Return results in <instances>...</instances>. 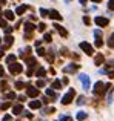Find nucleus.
Returning a JSON list of instances; mask_svg holds the SVG:
<instances>
[{
  "label": "nucleus",
  "instance_id": "f257e3e1",
  "mask_svg": "<svg viewBox=\"0 0 114 121\" xmlns=\"http://www.w3.org/2000/svg\"><path fill=\"white\" fill-rule=\"evenodd\" d=\"M113 86L111 84H103L102 81H97L96 84H94V94L96 95H103L108 89H111Z\"/></svg>",
  "mask_w": 114,
  "mask_h": 121
},
{
  "label": "nucleus",
  "instance_id": "f03ea898",
  "mask_svg": "<svg viewBox=\"0 0 114 121\" xmlns=\"http://www.w3.org/2000/svg\"><path fill=\"white\" fill-rule=\"evenodd\" d=\"M22 71H23V66H22L20 63H9V72H11L12 75L20 74Z\"/></svg>",
  "mask_w": 114,
  "mask_h": 121
},
{
  "label": "nucleus",
  "instance_id": "7ed1b4c3",
  "mask_svg": "<svg viewBox=\"0 0 114 121\" xmlns=\"http://www.w3.org/2000/svg\"><path fill=\"white\" fill-rule=\"evenodd\" d=\"M74 95H76V91H74V89H69L68 94L62 98V104H65V106H66V104H69L72 101V98H74Z\"/></svg>",
  "mask_w": 114,
  "mask_h": 121
},
{
  "label": "nucleus",
  "instance_id": "20e7f679",
  "mask_svg": "<svg viewBox=\"0 0 114 121\" xmlns=\"http://www.w3.org/2000/svg\"><path fill=\"white\" fill-rule=\"evenodd\" d=\"M80 49L83 51V52H86L88 55H93V54H94L93 46H91L90 43H86V41H82V43H80Z\"/></svg>",
  "mask_w": 114,
  "mask_h": 121
},
{
  "label": "nucleus",
  "instance_id": "39448f33",
  "mask_svg": "<svg viewBox=\"0 0 114 121\" xmlns=\"http://www.w3.org/2000/svg\"><path fill=\"white\" fill-rule=\"evenodd\" d=\"M96 23L99 25L100 28H106V26L109 25V20H108L106 17H102V15H97V17H96Z\"/></svg>",
  "mask_w": 114,
  "mask_h": 121
},
{
  "label": "nucleus",
  "instance_id": "423d86ee",
  "mask_svg": "<svg viewBox=\"0 0 114 121\" xmlns=\"http://www.w3.org/2000/svg\"><path fill=\"white\" fill-rule=\"evenodd\" d=\"M26 95H28V97H31V98H36L37 95H39V89L29 86V87H28V91H26Z\"/></svg>",
  "mask_w": 114,
  "mask_h": 121
},
{
  "label": "nucleus",
  "instance_id": "0eeeda50",
  "mask_svg": "<svg viewBox=\"0 0 114 121\" xmlns=\"http://www.w3.org/2000/svg\"><path fill=\"white\" fill-rule=\"evenodd\" d=\"M48 17H49V18H54V20H62V15H60L59 11H56V9L48 11Z\"/></svg>",
  "mask_w": 114,
  "mask_h": 121
},
{
  "label": "nucleus",
  "instance_id": "6e6552de",
  "mask_svg": "<svg viewBox=\"0 0 114 121\" xmlns=\"http://www.w3.org/2000/svg\"><path fill=\"white\" fill-rule=\"evenodd\" d=\"M79 78H80V81H82L85 89H90V78H88V75H80Z\"/></svg>",
  "mask_w": 114,
  "mask_h": 121
},
{
  "label": "nucleus",
  "instance_id": "1a4fd4ad",
  "mask_svg": "<svg viewBox=\"0 0 114 121\" xmlns=\"http://www.w3.org/2000/svg\"><path fill=\"white\" fill-rule=\"evenodd\" d=\"M12 41H14V39H12L9 34H6V37H5V46H3V49H8V48L11 46Z\"/></svg>",
  "mask_w": 114,
  "mask_h": 121
},
{
  "label": "nucleus",
  "instance_id": "9d476101",
  "mask_svg": "<svg viewBox=\"0 0 114 121\" xmlns=\"http://www.w3.org/2000/svg\"><path fill=\"white\" fill-rule=\"evenodd\" d=\"M79 69V65H71V66H65L63 72H76Z\"/></svg>",
  "mask_w": 114,
  "mask_h": 121
},
{
  "label": "nucleus",
  "instance_id": "9b49d317",
  "mask_svg": "<svg viewBox=\"0 0 114 121\" xmlns=\"http://www.w3.org/2000/svg\"><path fill=\"white\" fill-rule=\"evenodd\" d=\"M22 112H23V106H22V104H17V106L12 107V113H14V115H20Z\"/></svg>",
  "mask_w": 114,
  "mask_h": 121
},
{
  "label": "nucleus",
  "instance_id": "f8f14e48",
  "mask_svg": "<svg viewBox=\"0 0 114 121\" xmlns=\"http://www.w3.org/2000/svg\"><path fill=\"white\" fill-rule=\"evenodd\" d=\"M34 29H36V26H34L33 23H29V22L25 23V32H33Z\"/></svg>",
  "mask_w": 114,
  "mask_h": 121
},
{
  "label": "nucleus",
  "instance_id": "ddd939ff",
  "mask_svg": "<svg viewBox=\"0 0 114 121\" xmlns=\"http://www.w3.org/2000/svg\"><path fill=\"white\" fill-rule=\"evenodd\" d=\"M28 9V6L26 5H22V6H19L17 9H15V14L17 15H22V14H25V11Z\"/></svg>",
  "mask_w": 114,
  "mask_h": 121
},
{
  "label": "nucleus",
  "instance_id": "4468645a",
  "mask_svg": "<svg viewBox=\"0 0 114 121\" xmlns=\"http://www.w3.org/2000/svg\"><path fill=\"white\" fill-rule=\"evenodd\" d=\"M3 15H5V18H6V20H14V12H12V11H9V9L3 12Z\"/></svg>",
  "mask_w": 114,
  "mask_h": 121
},
{
  "label": "nucleus",
  "instance_id": "2eb2a0df",
  "mask_svg": "<svg viewBox=\"0 0 114 121\" xmlns=\"http://www.w3.org/2000/svg\"><path fill=\"white\" fill-rule=\"evenodd\" d=\"M54 28H56L57 31H59V34H60V35H63V37H66V35H68V32H66V31L63 29V28L60 26V25H54Z\"/></svg>",
  "mask_w": 114,
  "mask_h": 121
},
{
  "label": "nucleus",
  "instance_id": "dca6fc26",
  "mask_svg": "<svg viewBox=\"0 0 114 121\" xmlns=\"http://www.w3.org/2000/svg\"><path fill=\"white\" fill-rule=\"evenodd\" d=\"M40 106H42V103H40V101H31V103H29V107H31V109H40Z\"/></svg>",
  "mask_w": 114,
  "mask_h": 121
},
{
  "label": "nucleus",
  "instance_id": "f3484780",
  "mask_svg": "<svg viewBox=\"0 0 114 121\" xmlns=\"http://www.w3.org/2000/svg\"><path fill=\"white\" fill-rule=\"evenodd\" d=\"M94 61H96V65L99 66V65H102V63L105 61V58H103V55H97V57H96V60H94Z\"/></svg>",
  "mask_w": 114,
  "mask_h": 121
},
{
  "label": "nucleus",
  "instance_id": "a211bd4d",
  "mask_svg": "<svg viewBox=\"0 0 114 121\" xmlns=\"http://www.w3.org/2000/svg\"><path fill=\"white\" fill-rule=\"evenodd\" d=\"M36 75H37V77H45V69L39 68V69H37V72H36Z\"/></svg>",
  "mask_w": 114,
  "mask_h": 121
},
{
  "label": "nucleus",
  "instance_id": "6ab92c4d",
  "mask_svg": "<svg viewBox=\"0 0 114 121\" xmlns=\"http://www.w3.org/2000/svg\"><path fill=\"white\" fill-rule=\"evenodd\" d=\"M36 28L40 31V32H45V29H46V25H45V23H39V26H36Z\"/></svg>",
  "mask_w": 114,
  "mask_h": 121
},
{
  "label": "nucleus",
  "instance_id": "aec40b11",
  "mask_svg": "<svg viewBox=\"0 0 114 121\" xmlns=\"http://www.w3.org/2000/svg\"><path fill=\"white\" fill-rule=\"evenodd\" d=\"M36 58H29V60H28V66H29V68H34V66H37L36 65Z\"/></svg>",
  "mask_w": 114,
  "mask_h": 121
},
{
  "label": "nucleus",
  "instance_id": "412c9836",
  "mask_svg": "<svg viewBox=\"0 0 114 121\" xmlns=\"http://www.w3.org/2000/svg\"><path fill=\"white\" fill-rule=\"evenodd\" d=\"M15 61V55H8V57H6V63H8V65H9V63H14Z\"/></svg>",
  "mask_w": 114,
  "mask_h": 121
},
{
  "label": "nucleus",
  "instance_id": "4be33fe9",
  "mask_svg": "<svg viewBox=\"0 0 114 121\" xmlns=\"http://www.w3.org/2000/svg\"><path fill=\"white\" fill-rule=\"evenodd\" d=\"M62 87V83H60L59 80H56L54 83H52V89H60Z\"/></svg>",
  "mask_w": 114,
  "mask_h": 121
},
{
  "label": "nucleus",
  "instance_id": "5701e85b",
  "mask_svg": "<svg viewBox=\"0 0 114 121\" xmlns=\"http://www.w3.org/2000/svg\"><path fill=\"white\" fill-rule=\"evenodd\" d=\"M46 95H48V97H51V98H56V94H54V91H52V89H46Z\"/></svg>",
  "mask_w": 114,
  "mask_h": 121
},
{
  "label": "nucleus",
  "instance_id": "b1692460",
  "mask_svg": "<svg viewBox=\"0 0 114 121\" xmlns=\"http://www.w3.org/2000/svg\"><path fill=\"white\" fill-rule=\"evenodd\" d=\"M108 46H109V48H114V34H111V37H109V40H108Z\"/></svg>",
  "mask_w": 114,
  "mask_h": 121
},
{
  "label": "nucleus",
  "instance_id": "393cba45",
  "mask_svg": "<svg viewBox=\"0 0 114 121\" xmlns=\"http://www.w3.org/2000/svg\"><path fill=\"white\" fill-rule=\"evenodd\" d=\"M85 118H86V113H85V112H79L77 113V120H85Z\"/></svg>",
  "mask_w": 114,
  "mask_h": 121
},
{
  "label": "nucleus",
  "instance_id": "a878e982",
  "mask_svg": "<svg viewBox=\"0 0 114 121\" xmlns=\"http://www.w3.org/2000/svg\"><path fill=\"white\" fill-rule=\"evenodd\" d=\"M8 107H11V103H9V101H6V103H3L2 106H0V109L5 110V109H8Z\"/></svg>",
  "mask_w": 114,
  "mask_h": 121
},
{
  "label": "nucleus",
  "instance_id": "bb28decb",
  "mask_svg": "<svg viewBox=\"0 0 114 121\" xmlns=\"http://www.w3.org/2000/svg\"><path fill=\"white\" fill-rule=\"evenodd\" d=\"M43 40L46 41V43H51V40H52V37H51V34H45V37H43Z\"/></svg>",
  "mask_w": 114,
  "mask_h": 121
},
{
  "label": "nucleus",
  "instance_id": "cd10ccee",
  "mask_svg": "<svg viewBox=\"0 0 114 121\" xmlns=\"http://www.w3.org/2000/svg\"><path fill=\"white\" fill-rule=\"evenodd\" d=\"M45 52H46V51L43 49V48H39V49H37V55H40V57L45 55Z\"/></svg>",
  "mask_w": 114,
  "mask_h": 121
},
{
  "label": "nucleus",
  "instance_id": "c85d7f7f",
  "mask_svg": "<svg viewBox=\"0 0 114 121\" xmlns=\"http://www.w3.org/2000/svg\"><path fill=\"white\" fill-rule=\"evenodd\" d=\"M6 98H8V100H14L15 94H14V92H9V94H6Z\"/></svg>",
  "mask_w": 114,
  "mask_h": 121
},
{
  "label": "nucleus",
  "instance_id": "c756f323",
  "mask_svg": "<svg viewBox=\"0 0 114 121\" xmlns=\"http://www.w3.org/2000/svg\"><path fill=\"white\" fill-rule=\"evenodd\" d=\"M15 87H17V89H23V87H25V83L17 81V83H15Z\"/></svg>",
  "mask_w": 114,
  "mask_h": 121
},
{
  "label": "nucleus",
  "instance_id": "7c9ffc66",
  "mask_svg": "<svg viewBox=\"0 0 114 121\" xmlns=\"http://www.w3.org/2000/svg\"><path fill=\"white\" fill-rule=\"evenodd\" d=\"M96 46H97V48H102V46H103V41L100 40V39H96Z\"/></svg>",
  "mask_w": 114,
  "mask_h": 121
},
{
  "label": "nucleus",
  "instance_id": "2f4dec72",
  "mask_svg": "<svg viewBox=\"0 0 114 121\" xmlns=\"http://www.w3.org/2000/svg\"><path fill=\"white\" fill-rule=\"evenodd\" d=\"M40 15H42V17H48V11H46V9H40Z\"/></svg>",
  "mask_w": 114,
  "mask_h": 121
},
{
  "label": "nucleus",
  "instance_id": "473e14b6",
  "mask_svg": "<svg viewBox=\"0 0 114 121\" xmlns=\"http://www.w3.org/2000/svg\"><path fill=\"white\" fill-rule=\"evenodd\" d=\"M54 107H48V109H45V113H46V115H49V113H52V112H54Z\"/></svg>",
  "mask_w": 114,
  "mask_h": 121
},
{
  "label": "nucleus",
  "instance_id": "72a5a7b5",
  "mask_svg": "<svg viewBox=\"0 0 114 121\" xmlns=\"http://www.w3.org/2000/svg\"><path fill=\"white\" fill-rule=\"evenodd\" d=\"M108 8L111 9V11H114V0H109L108 2Z\"/></svg>",
  "mask_w": 114,
  "mask_h": 121
},
{
  "label": "nucleus",
  "instance_id": "f704fd0d",
  "mask_svg": "<svg viewBox=\"0 0 114 121\" xmlns=\"http://www.w3.org/2000/svg\"><path fill=\"white\" fill-rule=\"evenodd\" d=\"M0 28H6V20L5 18H0Z\"/></svg>",
  "mask_w": 114,
  "mask_h": 121
},
{
  "label": "nucleus",
  "instance_id": "c9c22d12",
  "mask_svg": "<svg viewBox=\"0 0 114 121\" xmlns=\"http://www.w3.org/2000/svg\"><path fill=\"white\" fill-rule=\"evenodd\" d=\"M45 86V80H39L37 81V87H43Z\"/></svg>",
  "mask_w": 114,
  "mask_h": 121
},
{
  "label": "nucleus",
  "instance_id": "e433bc0d",
  "mask_svg": "<svg viewBox=\"0 0 114 121\" xmlns=\"http://www.w3.org/2000/svg\"><path fill=\"white\" fill-rule=\"evenodd\" d=\"M83 103H85V97H79V100H77V104H80V106H82Z\"/></svg>",
  "mask_w": 114,
  "mask_h": 121
},
{
  "label": "nucleus",
  "instance_id": "4c0bfd02",
  "mask_svg": "<svg viewBox=\"0 0 114 121\" xmlns=\"http://www.w3.org/2000/svg\"><path fill=\"white\" fill-rule=\"evenodd\" d=\"M83 23H85V25H90V23H91L90 17H83Z\"/></svg>",
  "mask_w": 114,
  "mask_h": 121
},
{
  "label": "nucleus",
  "instance_id": "58836bf2",
  "mask_svg": "<svg viewBox=\"0 0 114 121\" xmlns=\"http://www.w3.org/2000/svg\"><path fill=\"white\" fill-rule=\"evenodd\" d=\"M11 31H12V28H9V26H6V28H5V32H6V34H9Z\"/></svg>",
  "mask_w": 114,
  "mask_h": 121
},
{
  "label": "nucleus",
  "instance_id": "ea45409f",
  "mask_svg": "<svg viewBox=\"0 0 114 121\" xmlns=\"http://www.w3.org/2000/svg\"><path fill=\"white\" fill-rule=\"evenodd\" d=\"M60 121H72L71 118H66V117H62V118H60Z\"/></svg>",
  "mask_w": 114,
  "mask_h": 121
},
{
  "label": "nucleus",
  "instance_id": "a19ab883",
  "mask_svg": "<svg viewBox=\"0 0 114 121\" xmlns=\"http://www.w3.org/2000/svg\"><path fill=\"white\" fill-rule=\"evenodd\" d=\"M3 121H11V117H9V115H6L5 118H3Z\"/></svg>",
  "mask_w": 114,
  "mask_h": 121
},
{
  "label": "nucleus",
  "instance_id": "79ce46f5",
  "mask_svg": "<svg viewBox=\"0 0 114 121\" xmlns=\"http://www.w3.org/2000/svg\"><path fill=\"white\" fill-rule=\"evenodd\" d=\"M3 74H5V71H3V68L0 66V77H3Z\"/></svg>",
  "mask_w": 114,
  "mask_h": 121
},
{
  "label": "nucleus",
  "instance_id": "37998d69",
  "mask_svg": "<svg viewBox=\"0 0 114 121\" xmlns=\"http://www.w3.org/2000/svg\"><path fill=\"white\" fill-rule=\"evenodd\" d=\"M25 113H26V117H28V118H29V120L33 118V113H29V112H25Z\"/></svg>",
  "mask_w": 114,
  "mask_h": 121
},
{
  "label": "nucleus",
  "instance_id": "c03bdc74",
  "mask_svg": "<svg viewBox=\"0 0 114 121\" xmlns=\"http://www.w3.org/2000/svg\"><path fill=\"white\" fill-rule=\"evenodd\" d=\"M3 55H5V54H3V49H0V60L3 58Z\"/></svg>",
  "mask_w": 114,
  "mask_h": 121
},
{
  "label": "nucleus",
  "instance_id": "a18cd8bd",
  "mask_svg": "<svg viewBox=\"0 0 114 121\" xmlns=\"http://www.w3.org/2000/svg\"><path fill=\"white\" fill-rule=\"evenodd\" d=\"M86 2H88V0H80V3H82V5H86Z\"/></svg>",
  "mask_w": 114,
  "mask_h": 121
},
{
  "label": "nucleus",
  "instance_id": "49530a36",
  "mask_svg": "<svg viewBox=\"0 0 114 121\" xmlns=\"http://www.w3.org/2000/svg\"><path fill=\"white\" fill-rule=\"evenodd\" d=\"M93 2H96V3H99V2H100V0H93Z\"/></svg>",
  "mask_w": 114,
  "mask_h": 121
},
{
  "label": "nucleus",
  "instance_id": "de8ad7c7",
  "mask_svg": "<svg viewBox=\"0 0 114 121\" xmlns=\"http://www.w3.org/2000/svg\"><path fill=\"white\" fill-rule=\"evenodd\" d=\"M0 43H2V39H0Z\"/></svg>",
  "mask_w": 114,
  "mask_h": 121
},
{
  "label": "nucleus",
  "instance_id": "09e8293b",
  "mask_svg": "<svg viewBox=\"0 0 114 121\" xmlns=\"http://www.w3.org/2000/svg\"><path fill=\"white\" fill-rule=\"evenodd\" d=\"M0 6H2V5H0Z\"/></svg>",
  "mask_w": 114,
  "mask_h": 121
}]
</instances>
